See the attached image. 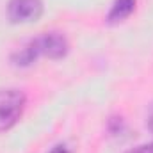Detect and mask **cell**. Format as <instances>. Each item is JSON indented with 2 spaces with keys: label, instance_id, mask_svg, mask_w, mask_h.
I'll return each instance as SVG.
<instances>
[{
  "label": "cell",
  "instance_id": "cell-1",
  "mask_svg": "<svg viewBox=\"0 0 153 153\" xmlns=\"http://www.w3.org/2000/svg\"><path fill=\"white\" fill-rule=\"evenodd\" d=\"M70 52L68 39L61 32H45L38 38L30 39L23 48L13 53V62L16 66H30L38 57H48V59H62Z\"/></svg>",
  "mask_w": 153,
  "mask_h": 153
},
{
  "label": "cell",
  "instance_id": "cell-2",
  "mask_svg": "<svg viewBox=\"0 0 153 153\" xmlns=\"http://www.w3.org/2000/svg\"><path fill=\"white\" fill-rule=\"evenodd\" d=\"M27 98L20 89H0V132L11 130L23 114Z\"/></svg>",
  "mask_w": 153,
  "mask_h": 153
},
{
  "label": "cell",
  "instance_id": "cell-3",
  "mask_svg": "<svg viewBox=\"0 0 153 153\" xmlns=\"http://www.w3.org/2000/svg\"><path fill=\"white\" fill-rule=\"evenodd\" d=\"M43 9L41 0H9L7 18L11 23H32L41 18Z\"/></svg>",
  "mask_w": 153,
  "mask_h": 153
},
{
  "label": "cell",
  "instance_id": "cell-4",
  "mask_svg": "<svg viewBox=\"0 0 153 153\" xmlns=\"http://www.w3.org/2000/svg\"><path fill=\"white\" fill-rule=\"evenodd\" d=\"M135 4H137V0H114L111 5V11L107 14V22L109 23L125 22L135 11Z\"/></svg>",
  "mask_w": 153,
  "mask_h": 153
},
{
  "label": "cell",
  "instance_id": "cell-5",
  "mask_svg": "<svg viewBox=\"0 0 153 153\" xmlns=\"http://www.w3.org/2000/svg\"><path fill=\"white\" fill-rule=\"evenodd\" d=\"M125 153H153V141L146 143V144H141V146H135V148H132Z\"/></svg>",
  "mask_w": 153,
  "mask_h": 153
},
{
  "label": "cell",
  "instance_id": "cell-6",
  "mask_svg": "<svg viewBox=\"0 0 153 153\" xmlns=\"http://www.w3.org/2000/svg\"><path fill=\"white\" fill-rule=\"evenodd\" d=\"M48 153H71V150L66 144H57V146H53Z\"/></svg>",
  "mask_w": 153,
  "mask_h": 153
},
{
  "label": "cell",
  "instance_id": "cell-7",
  "mask_svg": "<svg viewBox=\"0 0 153 153\" xmlns=\"http://www.w3.org/2000/svg\"><path fill=\"white\" fill-rule=\"evenodd\" d=\"M146 125H148L150 132L153 134V105L150 107V111H148V119H146Z\"/></svg>",
  "mask_w": 153,
  "mask_h": 153
}]
</instances>
